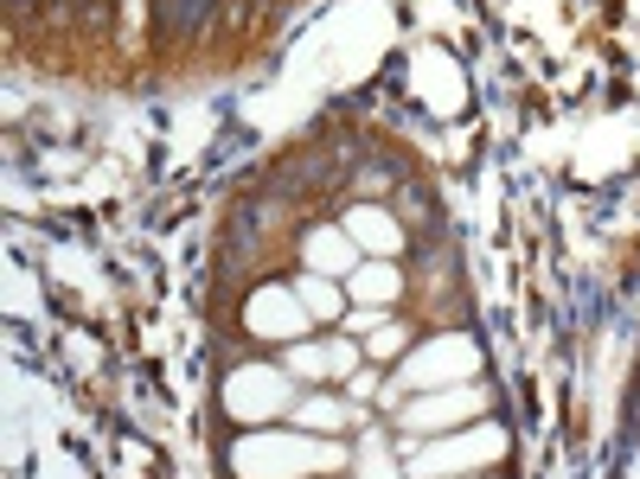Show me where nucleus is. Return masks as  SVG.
Masks as SVG:
<instances>
[{"instance_id":"obj_4","label":"nucleus","mask_w":640,"mask_h":479,"mask_svg":"<svg viewBox=\"0 0 640 479\" xmlns=\"http://www.w3.org/2000/svg\"><path fill=\"white\" fill-rule=\"evenodd\" d=\"M346 237L365 243L372 256H384V262L404 250V224H397V218H384L378 204H353V211H346Z\"/></svg>"},{"instance_id":"obj_2","label":"nucleus","mask_w":640,"mask_h":479,"mask_svg":"<svg viewBox=\"0 0 640 479\" xmlns=\"http://www.w3.org/2000/svg\"><path fill=\"white\" fill-rule=\"evenodd\" d=\"M481 409H486V390L481 383H461V390H435V397H423V403H410L404 429H455V422L481 416Z\"/></svg>"},{"instance_id":"obj_12","label":"nucleus","mask_w":640,"mask_h":479,"mask_svg":"<svg viewBox=\"0 0 640 479\" xmlns=\"http://www.w3.org/2000/svg\"><path fill=\"white\" fill-rule=\"evenodd\" d=\"M346 327H353V332H378L384 313H378V307H358V313H346Z\"/></svg>"},{"instance_id":"obj_10","label":"nucleus","mask_w":640,"mask_h":479,"mask_svg":"<svg viewBox=\"0 0 640 479\" xmlns=\"http://www.w3.org/2000/svg\"><path fill=\"white\" fill-rule=\"evenodd\" d=\"M288 371H307V378H321V371H333V352H314V346H295V352H288Z\"/></svg>"},{"instance_id":"obj_7","label":"nucleus","mask_w":640,"mask_h":479,"mask_svg":"<svg viewBox=\"0 0 640 479\" xmlns=\"http://www.w3.org/2000/svg\"><path fill=\"white\" fill-rule=\"evenodd\" d=\"M353 295L365 307H384V301H397V295H404V276H397L391 262H365V269H353Z\"/></svg>"},{"instance_id":"obj_5","label":"nucleus","mask_w":640,"mask_h":479,"mask_svg":"<svg viewBox=\"0 0 640 479\" xmlns=\"http://www.w3.org/2000/svg\"><path fill=\"white\" fill-rule=\"evenodd\" d=\"M474 371V346L467 339H435V352L410 358L404 365V383H435V378H467Z\"/></svg>"},{"instance_id":"obj_9","label":"nucleus","mask_w":640,"mask_h":479,"mask_svg":"<svg viewBox=\"0 0 640 479\" xmlns=\"http://www.w3.org/2000/svg\"><path fill=\"white\" fill-rule=\"evenodd\" d=\"M404 346H410V332H404V327H378V332H372V346H365V352L378 358V365H391V358L404 352Z\"/></svg>"},{"instance_id":"obj_3","label":"nucleus","mask_w":640,"mask_h":479,"mask_svg":"<svg viewBox=\"0 0 640 479\" xmlns=\"http://www.w3.org/2000/svg\"><path fill=\"white\" fill-rule=\"evenodd\" d=\"M302 320H314V313H307L295 295H282V288H263L250 301V313H244V327L263 332V339H276V332L288 339V332H302Z\"/></svg>"},{"instance_id":"obj_8","label":"nucleus","mask_w":640,"mask_h":479,"mask_svg":"<svg viewBox=\"0 0 640 479\" xmlns=\"http://www.w3.org/2000/svg\"><path fill=\"white\" fill-rule=\"evenodd\" d=\"M295 295H302V307L314 313V320H333V313H339V295H333L327 276H302V288H295Z\"/></svg>"},{"instance_id":"obj_13","label":"nucleus","mask_w":640,"mask_h":479,"mask_svg":"<svg viewBox=\"0 0 640 479\" xmlns=\"http://www.w3.org/2000/svg\"><path fill=\"white\" fill-rule=\"evenodd\" d=\"M333 371H358V346H333Z\"/></svg>"},{"instance_id":"obj_6","label":"nucleus","mask_w":640,"mask_h":479,"mask_svg":"<svg viewBox=\"0 0 640 479\" xmlns=\"http://www.w3.org/2000/svg\"><path fill=\"white\" fill-rule=\"evenodd\" d=\"M302 256H307V269L314 276H339V269H353V237H346V224L339 230H314L302 243Z\"/></svg>"},{"instance_id":"obj_14","label":"nucleus","mask_w":640,"mask_h":479,"mask_svg":"<svg viewBox=\"0 0 640 479\" xmlns=\"http://www.w3.org/2000/svg\"><path fill=\"white\" fill-rule=\"evenodd\" d=\"M634 479H640V455H634Z\"/></svg>"},{"instance_id":"obj_11","label":"nucleus","mask_w":640,"mask_h":479,"mask_svg":"<svg viewBox=\"0 0 640 479\" xmlns=\"http://www.w3.org/2000/svg\"><path fill=\"white\" fill-rule=\"evenodd\" d=\"M295 422H302V429H333V422H339V409H333V403H302V409H295Z\"/></svg>"},{"instance_id":"obj_1","label":"nucleus","mask_w":640,"mask_h":479,"mask_svg":"<svg viewBox=\"0 0 640 479\" xmlns=\"http://www.w3.org/2000/svg\"><path fill=\"white\" fill-rule=\"evenodd\" d=\"M500 455H506V435L481 429V435H467V441H442L435 455H416L410 460V473L435 479V473H461V467H481V460H500Z\"/></svg>"}]
</instances>
